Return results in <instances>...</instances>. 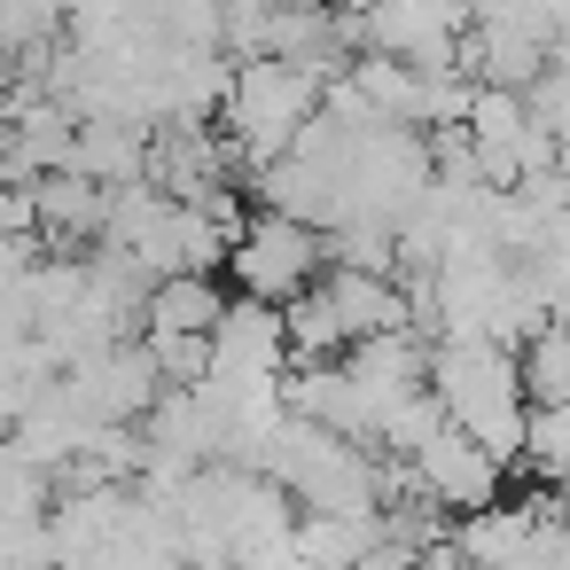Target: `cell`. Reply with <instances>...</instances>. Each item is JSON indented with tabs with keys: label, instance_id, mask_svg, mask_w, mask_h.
<instances>
[{
	"label": "cell",
	"instance_id": "cell-2",
	"mask_svg": "<svg viewBox=\"0 0 570 570\" xmlns=\"http://www.w3.org/2000/svg\"><path fill=\"white\" fill-rule=\"evenodd\" d=\"M212 321H219V297L204 282H165L157 305H149V328L157 336H212Z\"/></svg>",
	"mask_w": 570,
	"mask_h": 570
},
{
	"label": "cell",
	"instance_id": "cell-1",
	"mask_svg": "<svg viewBox=\"0 0 570 570\" xmlns=\"http://www.w3.org/2000/svg\"><path fill=\"white\" fill-rule=\"evenodd\" d=\"M235 258H243V282H250L258 297H297V289L313 282V266H321V243H313L297 219L274 212V219H258V227L243 235Z\"/></svg>",
	"mask_w": 570,
	"mask_h": 570
}]
</instances>
